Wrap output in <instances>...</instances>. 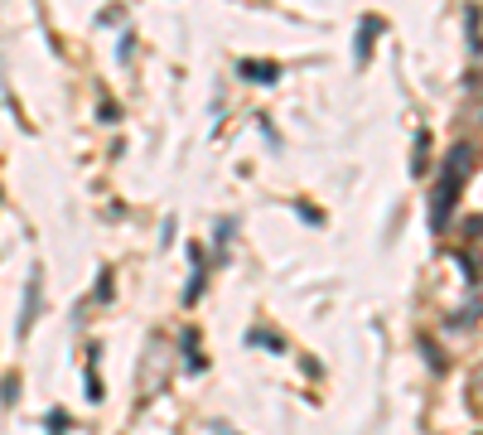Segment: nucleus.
Segmentation results:
<instances>
[{"label": "nucleus", "mask_w": 483, "mask_h": 435, "mask_svg": "<svg viewBox=\"0 0 483 435\" xmlns=\"http://www.w3.org/2000/svg\"><path fill=\"white\" fill-rule=\"evenodd\" d=\"M0 402H5V406L15 402V377H5V382H0Z\"/></svg>", "instance_id": "obj_8"}, {"label": "nucleus", "mask_w": 483, "mask_h": 435, "mask_svg": "<svg viewBox=\"0 0 483 435\" xmlns=\"http://www.w3.org/2000/svg\"><path fill=\"white\" fill-rule=\"evenodd\" d=\"M39 305H44V296H39V271L30 276V290H24V315H20V334H30L34 319H39Z\"/></svg>", "instance_id": "obj_4"}, {"label": "nucleus", "mask_w": 483, "mask_h": 435, "mask_svg": "<svg viewBox=\"0 0 483 435\" xmlns=\"http://www.w3.org/2000/svg\"><path fill=\"white\" fill-rule=\"evenodd\" d=\"M189 257H193V276H189V286H184V305H193V300L203 296V271H208L203 247H189Z\"/></svg>", "instance_id": "obj_3"}, {"label": "nucleus", "mask_w": 483, "mask_h": 435, "mask_svg": "<svg viewBox=\"0 0 483 435\" xmlns=\"http://www.w3.org/2000/svg\"><path fill=\"white\" fill-rule=\"evenodd\" d=\"M377 34H382V20H377V15H362V20H358V40H353V58H358V63L372 58Z\"/></svg>", "instance_id": "obj_2"}, {"label": "nucleus", "mask_w": 483, "mask_h": 435, "mask_svg": "<svg viewBox=\"0 0 483 435\" xmlns=\"http://www.w3.org/2000/svg\"><path fill=\"white\" fill-rule=\"evenodd\" d=\"M425 164H430V131L416 136V155H411V174H425Z\"/></svg>", "instance_id": "obj_7"}, {"label": "nucleus", "mask_w": 483, "mask_h": 435, "mask_svg": "<svg viewBox=\"0 0 483 435\" xmlns=\"http://www.w3.org/2000/svg\"><path fill=\"white\" fill-rule=\"evenodd\" d=\"M237 73H242L246 83H276V78H281V68H276V63H252V58L237 63Z\"/></svg>", "instance_id": "obj_5"}, {"label": "nucleus", "mask_w": 483, "mask_h": 435, "mask_svg": "<svg viewBox=\"0 0 483 435\" xmlns=\"http://www.w3.org/2000/svg\"><path fill=\"white\" fill-rule=\"evenodd\" d=\"M469 164H474V150L469 146H454L445 155V170H440V184H435V199H430V223H435V233L450 223L454 203L464 194V179H469Z\"/></svg>", "instance_id": "obj_1"}, {"label": "nucleus", "mask_w": 483, "mask_h": 435, "mask_svg": "<svg viewBox=\"0 0 483 435\" xmlns=\"http://www.w3.org/2000/svg\"><path fill=\"white\" fill-rule=\"evenodd\" d=\"M246 343H256V349H271V353H285V343L271 334V329H246Z\"/></svg>", "instance_id": "obj_6"}]
</instances>
